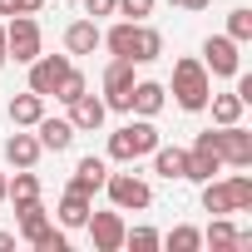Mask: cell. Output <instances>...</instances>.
I'll list each match as a JSON object with an SVG mask.
<instances>
[{
	"label": "cell",
	"mask_w": 252,
	"mask_h": 252,
	"mask_svg": "<svg viewBox=\"0 0 252 252\" xmlns=\"http://www.w3.org/2000/svg\"><path fill=\"white\" fill-rule=\"evenodd\" d=\"M158 149V129H154V119H134V124H124L119 134H109V158L114 163H139Z\"/></svg>",
	"instance_id": "6da1fadb"
},
{
	"label": "cell",
	"mask_w": 252,
	"mask_h": 252,
	"mask_svg": "<svg viewBox=\"0 0 252 252\" xmlns=\"http://www.w3.org/2000/svg\"><path fill=\"white\" fill-rule=\"evenodd\" d=\"M208 94H213V79H208L203 60H178L173 64V99H178V109L198 114V109H208Z\"/></svg>",
	"instance_id": "7a4b0ae2"
},
{
	"label": "cell",
	"mask_w": 252,
	"mask_h": 252,
	"mask_svg": "<svg viewBox=\"0 0 252 252\" xmlns=\"http://www.w3.org/2000/svg\"><path fill=\"white\" fill-rule=\"evenodd\" d=\"M203 208L213 213V218H222V213H247L252 208V178L247 173H232L227 183H203Z\"/></svg>",
	"instance_id": "3957f363"
},
{
	"label": "cell",
	"mask_w": 252,
	"mask_h": 252,
	"mask_svg": "<svg viewBox=\"0 0 252 252\" xmlns=\"http://www.w3.org/2000/svg\"><path fill=\"white\" fill-rule=\"evenodd\" d=\"M208 144H213L218 158L232 163V168H247V163H252V134L237 129V124H218V134L208 129Z\"/></svg>",
	"instance_id": "277c9868"
},
{
	"label": "cell",
	"mask_w": 252,
	"mask_h": 252,
	"mask_svg": "<svg viewBox=\"0 0 252 252\" xmlns=\"http://www.w3.org/2000/svg\"><path fill=\"white\" fill-rule=\"evenodd\" d=\"M5 55L15 64H30L40 55V25H35V15H10V25H5Z\"/></svg>",
	"instance_id": "5b68a950"
},
{
	"label": "cell",
	"mask_w": 252,
	"mask_h": 252,
	"mask_svg": "<svg viewBox=\"0 0 252 252\" xmlns=\"http://www.w3.org/2000/svg\"><path fill=\"white\" fill-rule=\"evenodd\" d=\"M104 188H109V203H114L119 213H129V208H149V203H154V188H149L144 178H134V173H109Z\"/></svg>",
	"instance_id": "8992f818"
},
{
	"label": "cell",
	"mask_w": 252,
	"mask_h": 252,
	"mask_svg": "<svg viewBox=\"0 0 252 252\" xmlns=\"http://www.w3.org/2000/svg\"><path fill=\"white\" fill-rule=\"evenodd\" d=\"M203 69H208V74H222V79H232V74L242 69L237 40H227V35H208V40H203Z\"/></svg>",
	"instance_id": "52a82bcc"
},
{
	"label": "cell",
	"mask_w": 252,
	"mask_h": 252,
	"mask_svg": "<svg viewBox=\"0 0 252 252\" xmlns=\"http://www.w3.org/2000/svg\"><path fill=\"white\" fill-rule=\"evenodd\" d=\"M129 89H134V60H114L104 69V109L129 114Z\"/></svg>",
	"instance_id": "ba28073f"
},
{
	"label": "cell",
	"mask_w": 252,
	"mask_h": 252,
	"mask_svg": "<svg viewBox=\"0 0 252 252\" xmlns=\"http://www.w3.org/2000/svg\"><path fill=\"white\" fill-rule=\"evenodd\" d=\"M84 227L94 237V252H119L124 247V218H119V208L114 213H89Z\"/></svg>",
	"instance_id": "9c48e42d"
},
{
	"label": "cell",
	"mask_w": 252,
	"mask_h": 252,
	"mask_svg": "<svg viewBox=\"0 0 252 252\" xmlns=\"http://www.w3.org/2000/svg\"><path fill=\"white\" fill-rule=\"evenodd\" d=\"M64 69H69V55H35V60H30V89L50 99L55 84L64 79Z\"/></svg>",
	"instance_id": "30bf717a"
},
{
	"label": "cell",
	"mask_w": 252,
	"mask_h": 252,
	"mask_svg": "<svg viewBox=\"0 0 252 252\" xmlns=\"http://www.w3.org/2000/svg\"><path fill=\"white\" fill-rule=\"evenodd\" d=\"M163 99H168V89H163V84H154V79H134V89H129V114L154 119V114L163 109Z\"/></svg>",
	"instance_id": "8fae6325"
},
{
	"label": "cell",
	"mask_w": 252,
	"mask_h": 252,
	"mask_svg": "<svg viewBox=\"0 0 252 252\" xmlns=\"http://www.w3.org/2000/svg\"><path fill=\"white\" fill-rule=\"evenodd\" d=\"M104 114H109V109H104V99H94L89 89L69 104V124H74V134H94L99 124H104Z\"/></svg>",
	"instance_id": "7c38bea8"
},
{
	"label": "cell",
	"mask_w": 252,
	"mask_h": 252,
	"mask_svg": "<svg viewBox=\"0 0 252 252\" xmlns=\"http://www.w3.org/2000/svg\"><path fill=\"white\" fill-rule=\"evenodd\" d=\"M99 45H104V30H99L94 20H74V25L64 30V50H69V55H94Z\"/></svg>",
	"instance_id": "4fadbf2b"
},
{
	"label": "cell",
	"mask_w": 252,
	"mask_h": 252,
	"mask_svg": "<svg viewBox=\"0 0 252 252\" xmlns=\"http://www.w3.org/2000/svg\"><path fill=\"white\" fill-rule=\"evenodd\" d=\"M104 178H109V163L89 154V158H79V168H74V178H69V188L89 198V193H99V188H104Z\"/></svg>",
	"instance_id": "5bb4252c"
},
{
	"label": "cell",
	"mask_w": 252,
	"mask_h": 252,
	"mask_svg": "<svg viewBox=\"0 0 252 252\" xmlns=\"http://www.w3.org/2000/svg\"><path fill=\"white\" fill-rule=\"evenodd\" d=\"M35 139H40V149L64 154V149L74 144V124H69V119H40V124H35Z\"/></svg>",
	"instance_id": "9a60e30c"
},
{
	"label": "cell",
	"mask_w": 252,
	"mask_h": 252,
	"mask_svg": "<svg viewBox=\"0 0 252 252\" xmlns=\"http://www.w3.org/2000/svg\"><path fill=\"white\" fill-rule=\"evenodd\" d=\"M45 119V94H15L10 99V124H15V129H35V124Z\"/></svg>",
	"instance_id": "2e32d148"
},
{
	"label": "cell",
	"mask_w": 252,
	"mask_h": 252,
	"mask_svg": "<svg viewBox=\"0 0 252 252\" xmlns=\"http://www.w3.org/2000/svg\"><path fill=\"white\" fill-rule=\"evenodd\" d=\"M40 154H45V149H40L35 134H10V139H5V163H15V168H35Z\"/></svg>",
	"instance_id": "e0dca14e"
},
{
	"label": "cell",
	"mask_w": 252,
	"mask_h": 252,
	"mask_svg": "<svg viewBox=\"0 0 252 252\" xmlns=\"http://www.w3.org/2000/svg\"><path fill=\"white\" fill-rule=\"evenodd\" d=\"M5 198L15 203V213H20V208H30V203H40V178H35L30 168H20V173L5 183Z\"/></svg>",
	"instance_id": "ac0fdd59"
},
{
	"label": "cell",
	"mask_w": 252,
	"mask_h": 252,
	"mask_svg": "<svg viewBox=\"0 0 252 252\" xmlns=\"http://www.w3.org/2000/svg\"><path fill=\"white\" fill-rule=\"evenodd\" d=\"M104 45L114 50V60H134V45H139V20H119V25L104 35Z\"/></svg>",
	"instance_id": "d6986e66"
},
{
	"label": "cell",
	"mask_w": 252,
	"mask_h": 252,
	"mask_svg": "<svg viewBox=\"0 0 252 252\" xmlns=\"http://www.w3.org/2000/svg\"><path fill=\"white\" fill-rule=\"evenodd\" d=\"M154 173L158 178H183L188 173V149H154Z\"/></svg>",
	"instance_id": "ffe728a7"
},
{
	"label": "cell",
	"mask_w": 252,
	"mask_h": 252,
	"mask_svg": "<svg viewBox=\"0 0 252 252\" xmlns=\"http://www.w3.org/2000/svg\"><path fill=\"white\" fill-rule=\"evenodd\" d=\"M45 232H50V213H45L40 203H30V208H20V237H25V242L35 247V242H40Z\"/></svg>",
	"instance_id": "44dd1931"
},
{
	"label": "cell",
	"mask_w": 252,
	"mask_h": 252,
	"mask_svg": "<svg viewBox=\"0 0 252 252\" xmlns=\"http://www.w3.org/2000/svg\"><path fill=\"white\" fill-rule=\"evenodd\" d=\"M163 55V35L154 30V25H144L139 20V45H134V64H154Z\"/></svg>",
	"instance_id": "7402d4cb"
},
{
	"label": "cell",
	"mask_w": 252,
	"mask_h": 252,
	"mask_svg": "<svg viewBox=\"0 0 252 252\" xmlns=\"http://www.w3.org/2000/svg\"><path fill=\"white\" fill-rule=\"evenodd\" d=\"M84 218H89V198L74 193V188H64V198H60V222H64V227H84Z\"/></svg>",
	"instance_id": "603a6c76"
},
{
	"label": "cell",
	"mask_w": 252,
	"mask_h": 252,
	"mask_svg": "<svg viewBox=\"0 0 252 252\" xmlns=\"http://www.w3.org/2000/svg\"><path fill=\"white\" fill-rule=\"evenodd\" d=\"M208 104H213V124H237L242 109H247L237 94H208Z\"/></svg>",
	"instance_id": "cb8c5ba5"
},
{
	"label": "cell",
	"mask_w": 252,
	"mask_h": 252,
	"mask_svg": "<svg viewBox=\"0 0 252 252\" xmlns=\"http://www.w3.org/2000/svg\"><path fill=\"white\" fill-rule=\"evenodd\" d=\"M158 242H163L168 252H198V247H203V232H198V227H173V232L158 237Z\"/></svg>",
	"instance_id": "d4e9b609"
},
{
	"label": "cell",
	"mask_w": 252,
	"mask_h": 252,
	"mask_svg": "<svg viewBox=\"0 0 252 252\" xmlns=\"http://www.w3.org/2000/svg\"><path fill=\"white\" fill-rule=\"evenodd\" d=\"M84 89H89V84H84V74H79V69L69 64V69H64V79L55 84V99H60V104H74V99H79Z\"/></svg>",
	"instance_id": "484cf974"
},
{
	"label": "cell",
	"mask_w": 252,
	"mask_h": 252,
	"mask_svg": "<svg viewBox=\"0 0 252 252\" xmlns=\"http://www.w3.org/2000/svg\"><path fill=\"white\" fill-rule=\"evenodd\" d=\"M227 40H237V45L252 40V10H247V5H237V10L227 15Z\"/></svg>",
	"instance_id": "4316f807"
},
{
	"label": "cell",
	"mask_w": 252,
	"mask_h": 252,
	"mask_svg": "<svg viewBox=\"0 0 252 252\" xmlns=\"http://www.w3.org/2000/svg\"><path fill=\"white\" fill-rule=\"evenodd\" d=\"M203 242H213V247H237V227L227 222V213H222V218H213V227L203 232Z\"/></svg>",
	"instance_id": "83f0119b"
},
{
	"label": "cell",
	"mask_w": 252,
	"mask_h": 252,
	"mask_svg": "<svg viewBox=\"0 0 252 252\" xmlns=\"http://www.w3.org/2000/svg\"><path fill=\"white\" fill-rule=\"evenodd\" d=\"M124 247H134V252H154V247H158V232H154V227H134V232L124 227Z\"/></svg>",
	"instance_id": "f1b7e54d"
},
{
	"label": "cell",
	"mask_w": 252,
	"mask_h": 252,
	"mask_svg": "<svg viewBox=\"0 0 252 252\" xmlns=\"http://www.w3.org/2000/svg\"><path fill=\"white\" fill-rule=\"evenodd\" d=\"M154 5H158V0H119V10L129 15V20H149V15H154Z\"/></svg>",
	"instance_id": "f546056e"
},
{
	"label": "cell",
	"mask_w": 252,
	"mask_h": 252,
	"mask_svg": "<svg viewBox=\"0 0 252 252\" xmlns=\"http://www.w3.org/2000/svg\"><path fill=\"white\" fill-rule=\"evenodd\" d=\"M45 0H0V15H35Z\"/></svg>",
	"instance_id": "4dcf8cb0"
},
{
	"label": "cell",
	"mask_w": 252,
	"mask_h": 252,
	"mask_svg": "<svg viewBox=\"0 0 252 252\" xmlns=\"http://www.w3.org/2000/svg\"><path fill=\"white\" fill-rule=\"evenodd\" d=\"M35 247H40V252H64V247H69V237H64V232H55V227H50V232H45V237H40V242H35Z\"/></svg>",
	"instance_id": "1f68e13d"
},
{
	"label": "cell",
	"mask_w": 252,
	"mask_h": 252,
	"mask_svg": "<svg viewBox=\"0 0 252 252\" xmlns=\"http://www.w3.org/2000/svg\"><path fill=\"white\" fill-rule=\"evenodd\" d=\"M119 10V0H84V15L89 20H99V15H114Z\"/></svg>",
	"instance_id": "d6a6232c"
},
{
	"label": "cell",
	"mask_w": 252,
	"mask_h": 252,
	"mask_svg": "<svg viewBox=\"0 0 252 252\" xmlns=\"http://www.w3.org/2000/svg\"><path fill=\"white\" fill-rule=\"evenodd\" d=\"M168 5H183V10H208L213 0H168Z\"/></svg>",
	"instance_id": "836d02e7"
},
{
	"label": "cell",
	"mask_w": 252,
	"mask_h": 252,
	"mask_svg": "<svg viewBox=\"0 0 252 252\" xmlns=\"http://www.w3.org/2000/svg\"><path fill=\"white\" fill-rule=\"evenodd\" d=\"M5 247H15V232H0V252H5Z\"/></svg>",
	"instance_id": "e575fe53"
},
{
	"label": "cell",
	"mask_w": 252,
	"mask_h": 252,
	"mask_svg": "<svg viewBox=\"0 0 252 252\" xmlns=\"http://www.w3.org/2000/svg\"><path fill=\"white\" fill-rule=\"evenodd\" d=\"M10 55H5V25H0V64H5Z\"/></svg>",
	"instance_id": "d590c367"
},
{
	"label": "cell",
	"mask_w": 252,
	"mask_h": 252,
	"mask_svg": "<svg viewBox=\"0 0 252 252\" xmlns=\"http://www.w3.org/2000/svg\"><path fill=\"white\" fill-rule=\"evenodd\" d=\"M5 183H10V178H5V173H0V203H5Z\"/></svg>",
	"instance_id": "8d00e7d4"
}]
</instances>
